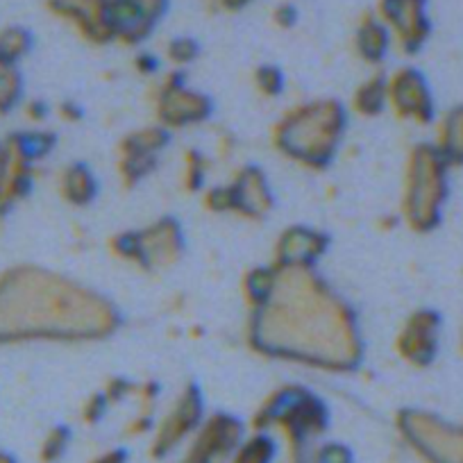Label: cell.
<instances>
[{"instance_id": "obj_4", "label": "cell", "mask_w": 463, "mask_h": 463, "mask_svg": "<svg viewBox=\"0 0 463 463\" xmlns=\"http://www.w3.org/2000/svg\"><path fill=\"white\" fill-rule=\"evenodd\" d=\"M449 171L452 168L431 144H418L409 153L400 213L416 234H430L443 221V209L449 198Z\"/></svg>"}, {"instance_id": "obj_32", "label": "cell", "mask_w": 463, "mask_h": 463, "mask_svg": "<svg viewBox=\"0 0 463 463\" xmlns=\"http://www.w3.org/2000/svg\"><path fill=\"white\" fill-rule=\"evenodd\" d=\"M109 407V400H107L105 393H93L91 398L84 402L82 409V420L84 422H98L102 418V413Z\"/></svg>"}, {"instance_id": "obj_16", "label": "cell", "mask_w": 463, "mask_h": 463, "mask_svg": "<svg viewBox=\"0 0 463 463\" xmlns=\"http://www.w3.org/2000/svg\"><path fill=\"white\" fill-rule=\"evenodd\" d=\"M48 10L73 24L87 42L98 46L114 42L109 0H48Z\"/></svg>"}, {"instance_id": "obj_8", "label": "cell", "mask_w": 463, "mask_h": 463, "mask_svg": "<svg viewBox=\"0 0 463 463\" xmlns=\"http://www.w3.org/2000/svg\"><path fill=\"white\" fill-rule=\"evenodd\" d=\"M153 105L157 126L166 128L168 132L200 126L207 121L213 109L212 100L203 91H195L186 84L180 69L166 73L155 84Z\"/></svg>"}, {"instance_id": "obj_24", "label": "cell", "mask_w": 463, "mask_h": 463, "mask_svg": "<svg viewBox=\"0 0 463 463\" xmlns=\"http://www.w3.org/2000/svg\"><path fill=\"white\" fill-rule=\"evenodd\" d=\"M275 457V443L269 431H255L250 439H243L232 454V463H270Z\"/></svg>"}, {"instance_id": "obj_14", "label": "cell", "mask_w": 463, "mask_h": 463, "mask_svg": "<svg viewBox=\"0 0 463 463\" xmlns=\"http://www.w3.org/2000/svg\"><path fill=\"white\" fill-rule=\"evenodd\" d=\"M329 237L325 232L307 225H293L282 230L275 241L273 261L282 269H316L320 257L327 252Z\"/></svg>"}, {"instance_id": "obj_12", "label": "cell", "mask_w": 463, "mask_h": 463, "mask_svg": "<svg viewBox=\"0 0 463 463\" xmlns=\"http://www.w3.org/2000/svg\"><path fill=\"white\" fill-rule=\"evenodd\" d=\"M203 413V395H200L198 386L189 384L155 427L153 448H150L153 457H166L177 445L184 443L189 436H194L204 422Z\"/></svg>"}, {"instance_id": "obj_38", "label": "cell", "mask_w": 463, "mask_h": 463, "mask_svg": "<svg viewBox=\"0 0 463 463\" xmlns=\"http://www.w3.org/2000/svg\"><path fill=\"white\" fill-rule=\"evenodd\" d=\"M225 10H241V7H246L250 0H218Z\"/></svg>"}, {"instance_id": "obj_22", "label": "cell", "mask_w": 463, "mask_h": 463, "mask_svg": "<svg viewBox=\"0 0 463 463\" xmlns=\"http://www.w3.org/2000/svg\"><path fill=\"white\" fill-rule=\"evenodd\" d=\"M275 278H278V269L273 264L257 266V269L248 270L241 287L248 309H255V307H260L270 296V291L275 287Z\"/></svg>"}, {"instance_id": "obj_30", "label": "cell", "mask_w": 463, "mask_h": 463, "mask_svg": "<svg viewBox=\"0 0 463 463\" xmlns=\"http://www.w3.org/2000/svg\"><path fill=\"white\" fill-rule=\"evenodd\" d=\"M123 3L135 7V10L139 12L141 16H146L153 25L159 24V19L164 16L168 5V0H123Z\"/></svg>"}, {"instance_id": "obj_31", "label": "cell", "mask_w": 463, "mask_h": 463, "mask_svg": "<svg viewBox=\"0 0 463 463\" xmlns=\"http://www.w3.org/2000/svg\"><path fill=\"white\" fill-rule=\"evenodd\" d=\"M311 463H353V457H350L347 448H343V445L329 443L316 449Z\"/></svg>"}, {"instance_id": "obj_1", "label": "cell", "mask_w": 463, "mask_h": 463, "mask_svg": "<svg viewBox=\"0 0 463 463\" xmlns=\"http://www.w3.org/2000/svg\"><path fill=\"white\" fill-rule=\"evenodd\" d=\"M275 269L273 291L248 318L252 350L318 371H354L364 343L353 307L316 269Z\"/></svg>"}, {"instance_id": "obj_35", "label": "cell", "mask_w": 463, "mask_h": 463, "mask_svg": "<svg viewBox=\"0 0 463 463\" xmlns=\"http://www.w3.org/2000/svg\"><path fill=\"white\" fill-rule=\"evenodd\" d=\"M46 114H48V107L43 105V102H28V105H25V116H28L30 121L42 123L43 118H46Z\"/></svg>"}, {"instance_id": "obj_10", "label": "cell", "mask_w": 463, "mask_h": 463, "mask_svg": "<svg viewBox=\"0 0 463 463\" xmlns=\"http://www.w3.org/2000/svg\"><path fill=\"white\" fill-rule=\"evenodd\" d=\"M171 141V132L162 126H148L130 132L118 141L116 171L126 189H135L141 180L157 168L159 155Z\"/></svg>"}, {"instance_id": "obj_21", "label": "cell", "mask_w": 463, "mask_h": 463, "mask_svg": "<svg viewBox=\"0 0 463 463\" xmlns=\"http://www.w3.org/2000/svg\"><path fill=\"white\" fill-rule=\"evenodd\" d=\"M350 107L354 114L364 116V118L382 114L386 109V75H371L362 84H357Z\"/></svg>"}, {"instance_id": "obj_26", "label": "cell", "mask_w": 463, "mask_h": 463, "mask_svg": "<svg viewBox=\"0 0 463 463\" xmlns=\"http://www.w3.org/2000/svg\"><path fill=\"white\" fill-rule=\"evenodd\" d=\"M252 82L264 98H278L284 91V73L278 66H260L252 75Z\"/></svg>"}, {"instance_id": "obj_7", "label": "cell", "mask_w": 463, "mask_h": 463, "mask_svg": "<svg viewBox=\"0 0 463 463\" xmlns=\"http://www.w3.org/2000/svg\"><path fill=\"white\" fill-rule=\"evenodd\" d=\"M400 434L427 463H463V425L430 411L407 409L398 416Z\"/></svg>"}, {"instance_id": "obj_28", "label": "cell", "mask_w": 463, "mask_h": 463, "mask_svg": "<svg viewBox=\"0 0 463 463\" xmlns=\"http://www.w3.org/2000/svg\"><path fill=\"white\" fill-rule=\"evenodd\" d=\"M71 443V434L66 427H55V430L48 431V436L43 439L42 449H39V457L43 463H55L64 457L66 448Z\"/></svg>"}, {"instance_id": "obj_13", "label": "cell", "mask_w": 463, "mask_h": 463, "mask_svg": "<svg viewBox=\"0 0 463 463\" xmlns=\"http://www.w3.org/2000/svg\"><path fill=\"white\" fill-rule=\"evenodd\" d=\"M377 16L384 21L391 37L404 55L420 52L431 34L427 0H380Z\"/></svg>"}, {"instance_id": "obj_17", "label": "cell", "mask_w": 463, "mask_h": 463, "mask_svg": "<svg viewBox=\"0 0 463 463\" xmlns=\"http://www.w3.org/2000/svg\"><path fill=\"white\" fill-rule=\"evenodd\" d=\"M3 146H5V159L0 166V216H5L12 207H16V203H21L30 194L34 164H37L24 153L12 135L3 141Z\"/></svg>"}, {"instance_id": "obj_25", "label": "cell", "mask_w": 463, "mask_h": 463, "mask_svg": "<svg viewBox=\"0 0 463 463\" xmlns=\"http://www.w3.org/2000/svg\"><path fill=\"white\" fill-rule=\"evenodd\" d=\"M30 51H33V34L28 30L19 28V25L0 30V57L3 60L19 64Z\"/></svg>"}, {"instance_id": "obj_20", "label": "cell", "mask_w": 463, "mask_h": 463, "mask_svg": "<svg viewBox=\"0 0 463 463\" xmlns=\"http://www.w3.org/2000/svg\"><path fill=\"white\" fill-rule=\"evenodd\" d=\"M60 195L73 207H87L98 195V180L91 168L82 162H73L64 166L57 177Z\"/></svg>"}, {"instance_id": "obj_33", "label": "cell", "mask_w": 463, "mask_h": 463, "mask_svg": "<svg viewBox=\"0 0 463 463\" xmlns=\"http://www.w3.org/2000/svg\"><path fill=\"white\" fill-rule=\"evenodd\" d=\"M296 19H298V12L291 3H282V5H278V10H275L273 14V21L279 25V28H291V25L296 24Z\"/></svg>"}, {"instance_id": "obj_5", "label": "cell", "mask_w": 463, "mask_h": 463, "mask_svg": "<svg viewBox=\"0 0 463 463\" xmlns=\"http://www.w3.org/2000/svg\"><path fill=\"white\" fill-rule=\"evenodd\" d=\"M252 427L255 431L279 430L288 440L293 457H298L327 427V407L305 386H279L264 400L252 418Z\"/></svg>"}, {"instance_id": "obj_19", "label": "cell", "mask_w": 463, "mask_h": 463, "mask_svg": "<svg viewBox=\"0 0 463 463\" xmlns=\"http://www.w3.org/2000/svg\"><path fill=\"white\" fill-rule=\"evenodd\" d=\"M391 43H393V37L380 16L366 14L359 21V28L354 33V51L366 64L380 66L389 55Z\"/></svg>"}, {"instance_id": "obj_9", "label": "cell", "mask_w": 463, "mask_h": 463, "mask_svg": "<svg viewBox=\"0 0 463 463\" xmlns=\"http://www.w3.org/2000/svg\"><path fill=\"white\" fill-rule=\"evenodd\" d=\"M386 107L395 118L416 126L436 121V102L425 75L413 66H400L386 75Z\"/></svg>"}, {"instance_id": "obj_34", "label": "cell", "mask_w": 463, "mask_h": 463, "mask_svg": "<svg viewBox=\"0 0 463 463\" xmlns=\"http://www.w3.org/2000/svg\"><path fill=\"white\" fill-rule=\"evenodd\" d=\"M135 66H137V71H139V73L150 75V73H155V71L159 69V61H157V57H155V55H148V52H141V55H137Z\"/></svg>"}, {"instance_id": "obj_2", "label": "cell", "mask_w": 463, "mask_h": 463, "mask_svg": "<svg viewBox=\"0 0 463 463\" xmlns=\"http://www.w3.org/2000/svg\"><path fill=\"white\" fill-rule=\"evenodd\" d=\"M121 325L116 307L93 288L39 266L0 273V345L30 341H100Z\"/></svg>"}, {"instance_id": "obj_29", "label": "cell", "mask_w": 463, "mask_h": 463, "mask_svg": "<svg viewBox=\"0 0 463 463\" xmlns=\"http://www.w3.org/2000/svg\"><path fill=\"white\" fill-rule=\"evenodd\" d=\"M166 57L175 69H182V66H189L191 61L198 57V43L189 37H175L168 42L166 46Z\"/></svg>"}, {"instance_id": "obj_3", "label": "cell", "mask_w": 463, "mask_h": 463, "mask_svg": "<svg viewBox=\"0 0 463 463\" xmlns=\"http://www.w3.org/2000/svg\"><path fill=\"white\" fill-rule=\"evenodd\" d=\"M347 130V109L334 98H316L291 107L270 130L275 150L291 162L325 171L336 159Z\"/></svg>"}, {"instance_id": "obj_18", "label": "cell", "mask_w": 463, "mask_h": 463, "mask_svg": "<svg viewBox=\"0 0 463 463\" xmlns=\"http://www.w3.org/2000/svg\"><path fill=\"white\" fill-rule=\"evenodd\" d=\"M431 146L449 168H463V102L440 114Z\"/></svg>"}, {"instance_id": "obj_39", "label": "cell", "mask_w": 463, "mask_h": 463, "mask_svg": "<svg viewBox=\"0 0 463 463\" xmlns=\"http://www.w3.org/2000/svg\"><path fill=\"white\" fill-rule=\"evenodd\" d=\"M0 463H16L14 458L10 457V454H5V452H0Z\"/></svg>"}, {"instance_id": "obj_37", "label": "cell", "mask_w": 463, "mask_h": 463, "mask_svg": "<svg viewBox=\"0 0 463 463\" xmlns=\"http://www.w3.org/2000/svg\"><path fill=\"white\" fill-rule=\"evenodd\" d=\"M91 463H126V452H121V449H109L107 454H100V457L93 458Z\"/></svg>"}, {"instance_id": "obj_40", "label": "cell", "mask_w": 463, "mask_h": 463, "mask_svg": "<svg viewBox=\"0 0 463 463\" xmlns=\"http://www.w3.org/2000/svg\"><path fill=\"white\" fill-rule=\"evenodd\" d=\"M3 159H5V146L0 141V166H3Z\"/></svg>"}, {"instance_id": "obj_36", "label": "cell", "mask_w": 463, "mask_h": 463, "mask_svg": "<svg viewBox=\"0 0 463 463\" xmlns=\"http://www.w3.org/2000/svg\"><path fill=\"white\" fill-rule=\"evenodd\" d=\"M60 116L66 118V121H80L82 118V109L75 102H64V105H60Z\"/></svg>"}, {"instance_id": "obj_15", "label": "cell", "mask_w": 463, "mask_h": 463, "mask_svg": "<svg viewBox=\"0 0 463 463\" xmlns=\"http://www.w3.org/2000/svg\"><path fill=\"white\" fill-rule=\"evenodd\" d=\"M232 198V213L248 218V221H261L273 209V191H270L269 177L260 166H241L234 177L227 182Z\"/></svg>"}, {"instance_id": "obj_23", "label": "cell", "mask_w": 463, "mask_h": 463, "mask_svg": "<svg viewBox=\"0 0 463 463\" xmlns=\"http://www.w3.org/2000/svg\"><path fill=\"white\" fill-rule=\"evenodd\" d=\"M24 100V75L19 64L0 57V116L10 114Z\"/></svg>"}, {"instance_id": "obj_11", "label": "cell", "mask_w": 463, "mask_h": 463, "mask_svg": "<svg viewBox=\"0 0 463 463\" xmlns=\"http://www.w3.org/2000/svg\"><path fill=\"white\" fill-rule=\"evenodd\" d=\"M440 329H443V318L439 311L430 307L416 309L407 316L400 332L395 334V354L413 368L431 366L440 350Z\"/></svg>"}, {"instance_id": "obj_6", "label": "cell", "mask_w": 463, "mask_h": 463, "mask_svg": "<svg viewBox=\"0 0 463 463\" xmlns=\"http://www.w3.org/2000/svg\"><path fill=\"white\" fill-rule=\"evenodd\" d=\"M111 255L144 270H166L184 250L182 227L175 218H159L144 230L118 232L109 239Z\"/></svg>"}, {"instance_id": "obj_41", "label": "cell", "mask_w": 463, "mask_h": 463, "mask_svg": "<svg viewBox=\"0 0 463 463\" xmlns=\"http://www.w3.org/2000/svg\"><path fill=\"white\" fill-rule=\"evenodd\" d=\"M461 354H463V329H461Z\"/></svg>"}, {"instance_id": "obj_27", "label": "cell", "mask_w": 463, "mask_h": 463, "mask_svg": "<svg viewBox=\"0 0 463 463\" xmlns=\"http://www.w3.org/2000/svg\"><path fill=\"white\" fill-rule=\"evenodd\" d=\"M184 189L194 194V191L203 189L209 162L204 155L198 153V150H189V153L184 155Z\"/></svg>"}]
</instances>
